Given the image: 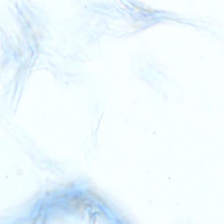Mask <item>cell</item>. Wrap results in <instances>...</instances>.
Listing matches in <instances>:
<instances>
[{
	"instance_id": "cell-1",
	"label": "cell",
	"mask_w": 224,
	"mask_h": 224,
	"mask_svg": "<svg viewBox=\"0 0 224 224\" xmlns=\"http://www.w3.org/2000/svg\"><path fill=\"white\" fill-rule=\"evenodd\" d=\"M83 199L80 198L79 197L73 198L70 201V204H72L74 207H83V203L85 202V200H83Z\"/></svg>"
}]
</instances>
